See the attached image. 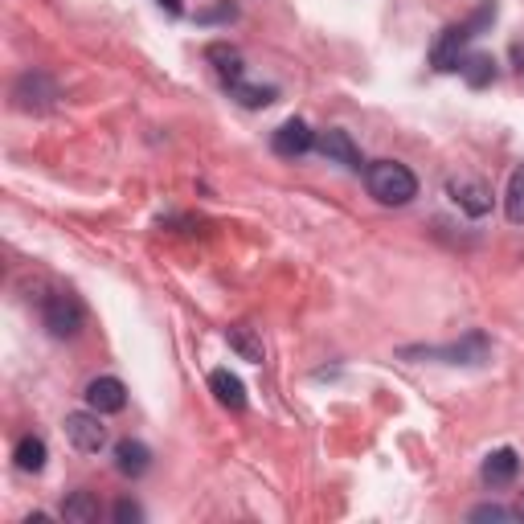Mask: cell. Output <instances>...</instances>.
Instances as JSON below:
<instances>
[{
    "instance_id": "cell-22",
    "label": "cell",
    "mask_w": 524,
    "mask_h": 524,
    "mask_svg": "<svg viewBox=\"0 0 524 524\" xmlns=\"http://www.w3.org/2000/svg\"><path fill=\"white\" fill-rule=\"evenodd\" d=\"M471 520H516V512L500 504H484V508H471Z\"/></svg>"
},
{
    "instance_id": "cell-10",
    "label": "cell",
    "mask_w": 524,
    "mask_h": 524,
    "mask_svg": "<svg viewBox=\"0 0 524 524\" xmlns=\"http://www.w3.org/2000/svg\"><path fill=\"white\" fill-rule=\"evenodd\" d=\"M316 148V131L303 123V119H287L279 131H275V152L279 156H303Z\"/></svg>"
},
{
    "instance_id": "cell-13",
    "label": "cell",
    "mask_w": 524,
    "mask_h": 524,
    "mask_svg": "<svg viewBox=\"0 0 524 524\" xmlns=\"http://www.w3.org/2000/svg\"><path fill=\"white\" fill-rule=\"evenodd\" d=\"M209 389L217 393V402H222L226 410H246V385L230 369H213L209 373Z\"/></svg>"
},
{
    "instance_id": "cell-5",
    "label": "cell",
    "mask_w": 524,
    "mask_h": 524,
    "mask_svg": "<svg viewBox=\"0 0 524 524\" xmlns=\"http://www.w3.org/2000/svg\"><path fill=\"white\" fill-rule=\"evenodd\" d=\"M66 439L82 451V455H99L107 447V426H103V414L91 410V414H66Z\"/></svg>"
},
{
    "instance_id": "cell-1",
    "label": "cell",
    "mask_w": 524,
    "mask_h": 524,
    "mask_svg": "<svg viewBox=\"0 0 524 524\" xmlns=\"http://www.w3.org/2000/svg\"><path fill=\"white\" fill-rule=\"evenodd\" d=\"M496 21V0H488V5H479L463 25H447L443 37L430 46V66L434 70H459L463 66V50H467V41L479 37V29H488Z\"/></svg>"
},
{
    "instance_id": "cell-8",
    "label": "cell",
    "mask_w": 524,
    "mask_h": 524,
    "mask_svg": "<svg viewBox=\"0 0 524 524\" xmlns=\"http://www.w3.org/2000/svg\"><path fill=\"white\" fill-rule=\"evenodd\" d=\"M86 406L99 414H119L127 406V385L119 377H95L86 385Z\"/></svg>"
},
{
    "instance_id": "cell-19",
    "label": "cell",
    "mask_w": 524,
    "mask_h": 524,
    "mask_svg": "<svg viewBox=\"0 0 524 524\" xmlns=\"http://www.w3.org/2000/svg\"><path fill=\"white\" fill-rule=\"evenodd\" d=\"M504 209H508V222L512 226H524V164L512 172L508 193H504Z\"/></svg>"
},
{
    "instance_id": "cell-3",
    "label": "cell",
    "mask_w": 524,
    "mask_h": 524,
    "mask_svg": "<svg viewBox=\"0 0 524 524\" xmlns=\"http://www.w3.org/2000/svg\"><path fill=\"white\" fill-rule=\"evenodd\" d=\"M402 357H430V361H447V365H484L492 357V344L484 332H471L467 340L459 344H447V348H402Z\"/></svg>"
},
{
    "instance_id": "cell-12",
    "label": "cell",
    "mask_w": 524,
    "mask_h": 524,
    "mask_svg": "<svg viewBox=\"0 0 524 524\" xmlns=\"http://www.w3.org/2000/svg\"><path fill=\"white\" fill-rule=\"evenodd\" d=\"M148 467H152V451H148L140 439H123V443H115V471H119V475L140 479Z\"/></svg>"
},
{
    "instance_id": "cell-11",
    "label": "cell",
    "mask_w": 524,
    "mask_h": 524,
    "mask_svg": "<svg viewBox=\"0 0 524 524\" xmlns=\"http://www.w3.org/2000/svg\"><path fill=\"white\" fill-rule=\"evenodd\" d=\"M479 475H484V484L488 488H508L512 479L520 475V455L512 447H500L484 459V467H479Z\"/></svg>"
},
{
    "instance_id": "cell-20",
    "label": "cell",
    "mask_w": 524,
    "mask_h": 524,
    "mask_svg": "<svg viewBox=\"0 0 524 524\" xmlns=\"http://www.w3.org/2000/svg\"><path fill=\"white\" fill-rule=\"evenodd\" d=\"M230 95L242 103V107H267V103H275V86H254V82H238V86H230Z\"/></svg>"
},
{
    "instance_id": "cell-2",
    "label": "cell",
    "mask_w": 524,
    "mask_h": 524,
    "mask_svg": "<svg viewBox=\"0 0 524 524\" xmlns=\"http://www.w3.org/2000/svg\"><path fill=\"white\" fill-rule=\"evenodd\" d=\"M365 185L381 205H410L418 197V177L398 160H373L365 168Z\"/></svg>"
},
{
    "instance_id": "cell-16",
    "label": "cell",
    "mask_w": 524,
    "mask_h": 524,
    "mask_svg": "<svg viewBox=\"0 0 524 524\" xmlns=\"http://www.w3.org/2000/svg\"><path fill=\"white\" fill-rule=\"evenodd\" d=\"M13 459H17V467L21 471H41V467H46V443H41L37 439V434H25V439L17 443V451H13Z\"/></svg>"
},
{
    "instance_id": "cell-24",
    "label": "cell",
    "mask_w": 524,
    "mask_h": 524,
    "mask_svg": "<svg viewBox=\"0 0 524 524\" xmlns=\"http://www.w3.org/2000/svg\"><path fill=\"white\" fill-rule=\"evenodd\" d=\"M512 512H516V520H524V500H520V504H516Z\"/></svg>"
},
{
    "instance_id": "cell-17",
    "label": "cell",
    "mask_w": 524,
    "mask_h": 524,
    "mask_svg": "<svg viewBox=\"0 0 524 524\" xmlns=\"http://www.w3.org/2000/svg\"><path fill=\"white\" fill-rule=\"evenodd\" d=\"M209 62H217V74H222L226 86H238V82H242V58H238V50H230V46H209Z\"/></svg>"
},
{
    "instance_id": "cell-9",
    "label": "cell",
    "mask_w": 524,
    "mask_h": 524,
    "mask_svg": "<svg viewBox=\"0 0 524 524\" xmlns=\"http://www.w3.org/2000/svg\"><path fill=\"white\" fill-rule=\"evenodd\" d=\"M316 148H320V156H324L328 164L361 168V152H357V144L348 140V131H340V127H328V131H320V136H316Z\"/></svg>"
},
{
    "instance_id": "cell-15",
    "label": "cell",
    "mask_w": 524,
    "mask_h": 524,
    "mask_svg": "<svg viewBox=\"0 0 524 524\" xmlns=\"http://www.w3.org/2000/svg\"><path fill=\"white\" fill-rule=\"evenodd\" d=\"M226 340H230V348H234V353L242 357V361H254V365H262V357H267V348H262V340L250 332V328H230L226 332Z\"/></svg>"
},
{
    "instance_id": "cell-4",
    "label": "cell",
    "mask_w": 524,
    "mask_h": 524,
    "mask_svg": "<svg viewBox=\"0 0 524 524\" xmlns=\"http://www.w3.org/2000/svg\"><path fill=\"white\" fill-rule=\"evenodd\" d=\"M82 320H86V312H82V303H78L70 291H54L46 303H41V324H46L50 336H58V340L78 336V332H82Z\"/></svg>"
},
{
    "instance_id": "cell-6",
    "label": "cell",
    "mask_w": 524,
    "mask_h": 524,
    "mask_svg": "<svg viewBox=\"0 0 524 524\" xmlns=\"http://www.w3.org/2000/svg\"><path fill=\"white\" fill-rule=\"evenodd\" d=\"M447 193L451 201L467 213V217H484L492 209V185L479 181V177H451L447 181Z\"/></svg>"
},
{
    "instance_id": "cell-14",
    "label": "cell",
    "mask_w": 524,
    "mask_h": 524,
    "mask_svg": "<svg viewBox=\"0 0 524 524\" xmlns=\"http://www.w3.org/2000/svg\"><path fill=\"white\" fill-rule=\"evenodd\" d=\"M62 516L70 524H95L99 520V500L91 492H70L66 504H62Z\"/></svg>"
},
{
    "instance_id": "cell-7",
    "label": "cell",
    "mask_w": 524,
    "mask_h": 524,
    "mask_svg": "<svg viewBox=\"0 0 524 524\" xmlns=\"http://www.w3.org/2000/svg\"><path fill=\"white\" fill-rule=\"evenodd\" d=\"M13 99H17L21 111H46V107H54V99H58V86H54L46 74H41V70H29V74L17 78Z\"/></svg>"
},
{
    "instance_id": "cell-18",
    "label": "cell",
    "mask_w": 524,
    "mask_h": 524,
    "mask_svg": "<svg viewBox=\"0 0 524 524\" xmlns=\"http://www.w3.org/2000/svg\"><path fill=\"white\" fill-rule=\"evenodd\" d=\"M459 74H463L471 86H488V82H496V62H492L488 54H471V58H463Z\"/></svg>"
},
{
    "instance_id": "cell-23",
    "label": "cell",
    "mask_w": 524,
    "mask_h": 524,
    "mask_svg": "<svg viewBox=\"0 0 524 524\" xmlns=\"http://www.w3.org/2000/svg\"><path fill=\"white\" fill-rule=\"evenodd\" d=\"M160 5H164L168 13H181V0H160Z\"/></svg>"
},
{
    "instance_id": "cell-21",
    "label": "cell",
    "mask_w": 524,
    "mask_h": 524,
    "mask_svg": "<svg viewBox=\"0 0 524 524\" xmlns=\"http://www.w3.org/2000/svg\"><path fill=\"white\" fill-rule=\"evenodd\" d=\"M115 520H119V524H140V520H144V508H140L136 500H119V504H115Z\"/></svg>"
}]
</instances>
